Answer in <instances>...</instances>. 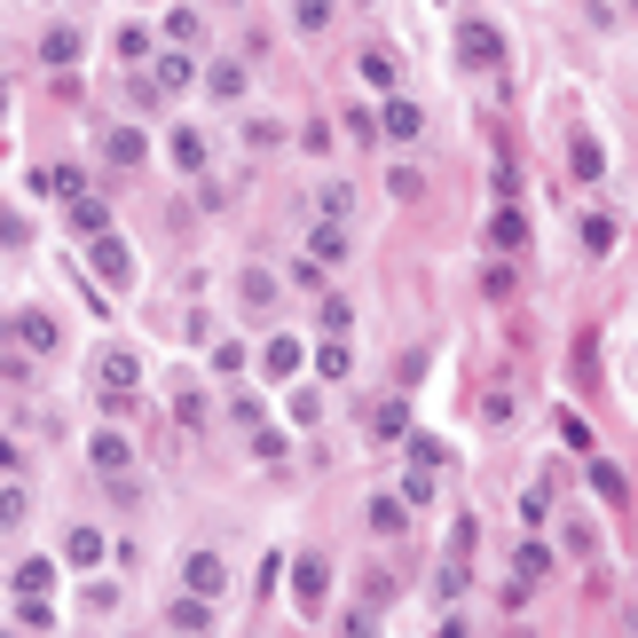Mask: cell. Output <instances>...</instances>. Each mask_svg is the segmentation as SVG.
Instances as JSON below:
<instances>
[{
  "instance_id": "cell-1",
  "label": "cell",
  "mask_w": 638,
  "mask_h": 638,
  "mask_svg": "<svg viewBox=\"0 0 638 638\" xmlns=\"http://www.w3.org/2000/svg\"><path fill=\"white\" fill-rule=\"evenodd\" d=\"M87 268H95V284L126 292V284H134V245H126V237H111V229H103V237H87Z\"/></svg>"
},
{
  "instance_id": "cell-2",
  "label": "cell",
  "mask_w": 638,
  "mask_h": 638,
  "mask_svg": "<svg viewBox=\"0 0 638 638\" xmlns=\"http://www.w3.org/2000/svg\"><path fill=\"white\" fill-rule=\"evenodd\" d=\"M95 387H103V402H134V387H143V355L103 347L95 355Z\"/></svg>"
},
{
  "instance_id": "cell-3",
  "label": "cell",
  "mask_w": 638,
  "mask_h": 638,
  "mask_svg": "<svg viewBox=\"0 0 638 638\" xmlns=\"http://www.w3.org/2000/svg\"><path fill=\"white\" fill-rule=\"evenodd\" d=\"M457 63H474V72H496V63H505V32L481 24V16H465V24H457Z\"/></svg>"
},
{
  "instance_id": "cell-4",
  "label": "cell",
  "mask_w": 638,
  "mask_h": 638,
  "mask_svg": "<svg viewBox=\"0 0 638 638\" xmlns=\"http://www.w3.org/2000/svg\"><path fill=\"white\" fill-rule=\"evenodd\" d=\"M323 591H331V560H323V552H299V560H292V599L316 615V608H323Z\"/></svg>"
},
{
  "instance_id": "cell-5",
  "label": "cell",
  "mask_w": 638,
  "mask_h": 638,
  "mask_svg": "<svg viewBox=\"0 0 638 638\" xmlns=\"http://www.w3.org/2000/svg\"><path fill=\"white\" fill-rule=\"evenodd\" d=\"M379 134H387V143H418V134H426V111L410 103V95H387V103H379Z\"/></svg>"
},
{
  "instance_id": "cell-6",
  "label": "cell",
  "mask_w": 638,
  "mask_h": 638,
  "mask_svg": "<svg viewBox=\"0 0 638 638\" xmlns=\"http://www.w3.org/2000/svg\"><path fill=\"white\" fill-rule=\"evenodd\" d=\"M9 340H24L32 355H56V347H63V323L40 316V308H24V316H9Z\"/></svg>"
},
{
  "instance_id": "cell-7",
  "label": "cell",
  "mask_w": 638,
  "mask_h": 638,
  "mask_svg": "<svg viewBox=\"0 0 638 638\" xmlns=\"http://www.w3.org/2000/svg\"><path fill=\"white\" fill-rule=\"evenodd\" d=\"M79 56H87V32H79V24H48V32H40V63H56V72H72Z\"/></svg>"
},
{
  "instance_id": "cell-8",
  "label": "cell",
  "mask_w": 638,
  "mask_h": 638,
  "mask_svg": "<svg viewBox=\"0 0 638 638\" xmlns=\"http://www.w3.org/2000/svg\"><path fill=\"white\" fill-rule=\"evenodd\" d=\"M489 245H496V253H520V245H528V213L513 206V197H496V213H489Z\"/></svg>"
},
{
  "instance_id": "cell-9",
  "label": "cell",
  "mask_w": 638,
  "mask_h": 638,
  "mask_svg": "<svg viewBox=\"0 0 638 638\" xmlns=\"http://www.w3.org/2000/svg\"><path fill=\"white\" fill-rule=\"evenodd\" d=\"M299 363H308V347H299L292 331H277V340L260 347V371H268V379H299Z\"/></svg>"
},
{
  "instance_id": "cell-10",
  "label": "cell",
  "mask_w": 638,
  "mask_h": 638,
  "mask_svg": "<svg viewBox=\"0 0 638 638\" xmlns=\"http://www.w3.org/2000/svg\"><path fill=\"white\" fill-rule=\"evenodd\" d=\"M87 457H95V474H126V465H134V442H126L119 426H103V433L87 442Z\"/></svg>"
},
{
  "instance_id": "cell-11",
  "label": "cell",
  "mask_w": 638,
  "mask_h": 638,
  "mask_svg": "<svg viewBox=\"0 0 638 638\" xmlns=\"http://www.w3.org/2000/svg\"><path fill=\"white\" fill-rule=\"evenodd\" d=\"M355 72H363V87H371V95H394V87H402V63H394L387 48H363Z\"/></svg>"
},
{
  "instance_id": "cell-12",
  "label": "cell",
  "mask_w": 638,
  "mask_h": 638,
  "mask_svg": "<svg viewBox=\"0 0 638 638\" xmlns=\"http://www.w3.org/2000/svg\"><path fill=\"white\" fill-rule=\"evenodd\" d=\"M165 630H213V599L206 591H182L174 608H165Z\"/></svg>"
},
{
  "instance_id": "cell-13",
  "label": "cell",
  "mask_w": 638,
  "mask_h": 638,
  "mask_svg": "<svg viewBox=\"0 0 638 638\" xmlns=\"http://www.w3.org/2000/svg\"><path fill=\"white\" fill-rule=\"evenodd\" d=\"M182 584H189V591H206V599H213V591L229 584V567H221V552H189V560H182Z\"/></svg>"
},
{
  "instance_id": "cell-14",
  "label": "cell",
  "mask_w": 638,
  "mask_h": 638,
  "mask_svg": "<svg viewBox=\"0 0 638 638\" xmlns=\"http://www.w3.org/2000/svg\"><path fill=\"white\" fill-rule=\"evenodd\" d=\"M567 174H576V182H599V174H608V150H599L591 134H576V143H567Z\"/></svg>"
},
{
  "instance_id": "cell-15",
  "label": "cell",
  "mask_w": 638,
  "mask_h": 638,
  "mask_svg": "<svg viewBox=\"0 0 638 638\" xmlns=\"http://www.w3.org/2000/svg\"><path fill=\"white\" fill-rule=\"evenodd\" d=\"M103 229H111V206H103V197H72V237H103Z\"/></svg>"
},
{
  "instance_id": "cell-16",
  "label": "cell",
  "mask_w": 638,
  "mask_h": 638,
  "mask_svg": "<svg viewBox=\"0 0 638 638\" xmlns=\"http://www.w3.org/2000/svg\"><path fill=\"white\" fill-rule=\"evenodd\" d=\"M410 433V402H371V442H402Z\"/></svg>"
},
{
  "instance_id": "cell-17",
  "label": "cell",
  "mask_w": 638,
  "mask_h": 638,
  "mask_svg": "<svg viewBox=\"0 0 638 638\" xmlns=\"http://www.w3.org/2000/svg\"><path fill=\"white\" fill-rule=\"evenodd\" d=\"M150 79H158V95H182V87L197 79V63L174 48V56H158V63H150Z\"/></svg>"
},
{
  "instance_id": "cell-18",
  "label": "cell",
  "mask_w": 638,
  "mask_h": 638,
  "mask_svg": "<svg viewBox=\"0 0 638 638\" xmlns=\"http://www.w3.org/2000/svg\"><path fill=\"white\" fill-rule=\"evenodd\" d=\"M103 158H111V165H143V158H150V143H143L134 126H111V134H103Z\"/></svg>"
},
{
  "instance_id": "cell-19",
  "label": "cell",
  "mask_w": 638,
  "mask_h": 638,
  "mask_svg": "<svg viewBox=\"0 0 638 638\" xmlns=\"http://www.w3.org/2000/svg\"><path fill=\"white\" fill-rule=\"evenodd\" d=\"M165 150H174L182 174H206V134H197V126H174V143H165Z\"/></svg>"
},
{
  "instance_id": "cell-20",
  "label": "cell",
  "mask_w": 638,
  "mask_h": 638,
  "mask_svg": "<svg viewBox=\"0 0 638 638\" xmlns=\"http://www.w3.org/2000/svg\"><path fill=\"white\" fill-rule=\"evenodd\" d=\"M103 552H111V544H103V528H72V536H63V560H72V567H95Z\"/></svg>"
},
{
  "instance_id": "cell-21",
  "label": "cell",
  "mask_w": 638,
  "mask_h": 638,
  "mask_svg": "<svg viewBox=\"0 0 638 638\" xmlns=\"http://www.w3.org/2000/svg\"><path fill=\"white\" fill-rule=\"evenodd\" d=\"M591 489L608 496V505H623V496H630V474H623L615 457H591Z\"/></svg>"
},
{
  "instance_id": "cell-22",
  "label": "cell",
  "mask_w": 638,
  "mask_h": 638,
  "mask_svg": "<svg viewBox=\"0 0 638 638\" xmlns=\"http://www.w3.org/2000/svg\"><path fill=\"white\" fill-rule=\"evenodd\" d=\"M308 260H316V268H331V260H347V229H340V221H323L316 237H308Z\"/></svg>"
},
{
  "instance_id": "cell-23",
  "label": "cell",
  "mask_w": 638,
  "mask_h": 638,
  "mask_svg": "<svg viewBox=\"0 0 638 638\" xmlns=\"http://www.w3.org/2000/svg\"><path fill=\"white\" fill-rule=\"evenodd\" d=\"M410 528V505L402 496H371V536H402Z\"/></svg>"
},
{
  "instance_id": "cell-24",
  "label": "cell",
  "mask_w": 638,
  "mask_h": 638,
  "mask_svg": "<svg viewBox=\"0 0 638 638\" xmlns=\"http://www.w3.org/2000/svg\"><path fill=\"white\" fill-rule=\"evenodd\" d=\"M347 371H355L347 340H331V331H323V347H316V379H347Z\"/></svg>"
},
{
  "instance_id": "cell-25",
  "label": "cell",
  "mask_w": 638,
  "mask_h": 638,
  "mask_svg": "<svg viewBox=\"0 0 638 638\" xmlns=\"http://www.w3.org/2000/svg\"><path fill=\"white\" fill-rule=\"evenodd\" d=\"M206 87L221 95V103H237V95H245V63H213V72H206Z\"/></svg>"
},
{
  "instance_id": "cell-26",
  "label": "cell",
  "mask_w": 638,
  "mask_h": 638,
  "mask_svg": "<svg viewBox=\"0 0 638 638\" xmlns=\"http://www.w3.org/2000/svg\"><path fill=\"white\" fill-rule=\"evenodd\" d=\"M402 505H433V465H410V474H402Z\"/></svg>"
},
{
  "instance_id": "cell-27",
  "label": "cell",
  "mask_w": 638,
  "mask_h": 638,
  "mask_svg": "<svg viewBox=\"0 0 638 638\" xmlns=\"http://www.w3.org/2000/svg\"><path fill=\"white\" fill-rule=\"evenodd\" d=\"M513 567H520V584H544V576H552V552H544V544H520Z\"/></svg>"
},
{
  "instance_id": "cell-28",
  "label": "cell",
  "mask_w": 638,
  "mask_h": 638,
  "mask_svg": "<svg viewBox=\"0 0 638 638\" xmlns=\"http://www.w3.org/2000/svg\"><path fill=\"white\" fill-rule=\"evenodd\" d=\"M24 591H56V560H24V567H16V599H24Z\"/></svg>"
},
{
  "instance_id": "cell-29",
  "label": "cell",
  "mask_w": 638,
  "mask_h": 638,
  "mask_svg": "<svg viewBox=\"0 0 638 638\" xmlns=\"http://www.w3.org/2000/svg\"><path fill=\"white\" fill-rule=\"evenodd\" d=\"M16 623H24V630H56V608H48V591H24Z\"/></svg>"
},
{
  "instance_id": "cell-30",
  "label": "cell",
  "mask_w": 638,
  "mask_h": 638,
  "mask_svg": "<svg viewBox=\"0 0 638 638\" xmlns=\"http://www.w3.org/2000/svg\"><path fill=\"white\" fill-rule=\"evenodd\" d=\"M402 442H410V465H450L442 433H402Z\"/></svg>"
},
{
  "instance_id": "cell-31",
  "label": "cell",
  "mask_w": 638,
  "mask_h": 638,
  "mask_svg": "<svg viewBox=\"0 0 638 638\" xmlns=\"http://www.w3.org/2000/svg\"><path fill=\"white\" fill-rule=\"evenodd\" d=\"M24 513H32V496L16 481H0V528H24Z\"/></svg>"
},
{
  "instance_id": "cell-32",
  "label": "cell",
  "mask_w": 638,
  "mask_h": 638,
  "mask_svg": "<svg viewBox=\"0 0 638 638\" xmlns=\"http://www.w3.org/2000/svg\"><path fill=\"white\" fill-rule=\"evenodd\" d=\"M111 48H119V63H143V56H150V32H143V24H119Z\"/></svg>"
},
{
  "instance_id": "cell-33",
  "label": "cell",
  "mask_w": 638,
  "mask_h": 638,
  "mask_svg": "<svg viewBox=\"0 0 638 638\" xmlns=\"http://www.w3.org/2000/svg\"><path fill=\"white\" fill-rule=\"evenodd\" d=\"M584 253H615V221L608 213H584Z\"/></svg>"
},
{
  "instance_id": "cell-34",
  "label": "cell",
  "mask_w": 638,
  "mask_h": 638,
  "mask_svg": "<svg viewBox=\"0 0 638 638\" xmlns=\"http://www.w3.org/2000/svg\"><path fill=\"white\" fill-rule=\"evenodd\" d=\"M347 323H355V308H347L340 292H323V331H331V340H347Z\"/></svg>"
},
{
  "instance_id": "cell-35",
  "label": "cell",
  "mask_w": 638,
  "mask_h": 638,
  "mask_svg": "<svg viewBox=\"0 0 638 638\" xmlns=\"http://www.w3.org/2000/svg\"><path fill=\"white\" fill-rule=\"evenodd\" d=\"M316 206H323V221H347V206H355V189H347V182H323V197H316Z\"/></svg>"
},
{
  "instance_id": "cell-36",
  "label": "cell",
  "mask_w": 638,
  "mask_h": 638,
  "mask_svg": "<svg viewBox=\"0 0 638 638\" xmlns=\"http://www.w3.org/2000/svg\"><path fill=\"white\" fill-rule=\"evenodd\" d=\"M292 24L299 32H323L331 24V0H292Z\"/></svg>"
},
{
  "instance_id": "cell-37",
  "label": "cell",
  "mask_w": 638,
  "mask_h": 638,
  "mask_svg": "<svg viewBox=\"0 0 638 638\" xmlns=\"http://www.w3.org/2000/svg\"><path fill=\"white\" fill-rule=\"evenodd\" d=\"M197 32H206V24H197V9H174V16H165V40H182V48H197Z\"/></svg>"
},
{
  "instance_id": "cell-38",
  "label": "cell",
  "mask_w": 638,
  "mask_h": 638,
  "mask_svg": "<svg viewBox=\"0 0 638 638\" xmlns=\"http://www.w3.org/2000/svg\"><path fill=\"white\" fill-rule=\"evenodd\" d=\"M316 418H323V394L299 387V394H292V426H316Z\"/></svg>"
},
{
  "instance_id": "cell-39",
  "label": "cell",
  "mask_w": 638,
  "mask_h": 638,
  "mask_svg": "<svg viewBox=\"0 0 638 638\" xmlns=\"http://www.w3.org/2000/svg\"><path fill=\"white\" fill-rule=\"evenodd\" d=\"M0 245L24 253V245H32V221H24V213H0Z\"/></svg>"
},
{
  "instance_id": "cell-40",
  "label": "cell",
  "mask_w": 638,
  "mask_h": 638,
  "mask_svg": "<svg viewBox=\"0 0 638 638\" xmlns=\"http://www.w3.org/2000/svg\"><path fill=\"white\" fill-rule=\"evenodd\" d=\"M277 299V277H260V268H245V308H268Z\"/></svg>"
},
{
  "instance_id": "cell-41",
  "label": "cell",
  "mask_w": 638,
  "mask_h": 638,
  "mask_svg": "<svg viewBox=\"0 0 638 638\" xmlns=\"http://www.w3.org/2000/svg\"><path fill=\"white\" fill-rule=\"evenodd\" d=\"M387 189H394V197H426V174H418V165H394Z\"/></svg>"
},
{
  "instance_id": "cell-42",
  "label": "cell",
  "mask_w": 638,
  "mask_h": 638,
  "mask_svg": "<svg viewBox=\"0 0 638 638\" xmlns=\"http://www.w3.org/2000/svg\"><path fill=\"white\" fill-rule=\"evenodd\" d=\"M560 442H567V450H591V426H584L576 410H560Z\"/></svg>"
},
{
  "instance_id": "cell-43",
  "label": "cell",
  "mask_w": 638,
  "mask_h": 638,
  "mask_svg": "<svg viewBox=\"0 0 638 638\" xmlns=\"http://www.w3.org/2000/svg\"><path fill=\"white\" fill-rule=\"evenodd\" d=\"M245 143L268 150V143H284V126H277V119H253V126H245Z\"/></svg>"
},
{
  "instance_id": "cell-44",
  "label": "cell",
  "mask_w": 638,
  "mask_h": 638,
  "mask_svg": "<svg viewBox=\"0 0 638 638\" xmlns=\"http://www.w3.org/2000/svg\"><path fill=\"white\" fill-rule=\"evenodd\" d=\"M174 418H182V426H206V394H189V387H182V402H174Z\"/></svg>"
},
{
  "instance_id": "cell-45",
  "label": "cell",
  "mask_w": 638,
  "mask_h": 638,
  "mask_svg": "<svg viewBox=\"0 0 638 638\" xmlns=\"http://www.w3.org/2000/svg\"><path fill=\"white\" fill-rule=\"evenodd\" d=\"M253 457H284V433L277 426H253Z\"/></svg>"
},
{
  "instance_id": "cell-46",
  "label": "cell",
  "mask_w": 638,
  "mask_h": 638,
  "mask_svg": "<svg viewBox=\"0 0 638 638\" xmlns=\"http://www.w3.org/2000/svg\"><path fill=\"white\" fill-rule=\"evenodd\" d=\"M340 630H347V638H371V630H379V615H371V608H355V615H340Z\"/></svg>"
},
{
  "instance_id": "cell-47",
  "label": "cell",
  "mask_w": 638,
  "mask_h": 638,
  "mask_svg": "<svg viewBox=\"0 0 638 638\" xmlns=\"http://www.w3.org/2000/svg\"><path fill=\"white\" fill-rule=\"evenodd\" d=\"M0 474H16V442H9V433H0Z\"/></svg>"
},
{
  "instance_id": "cell-48",
  "label": "cell",
  "mask_w": 638,
  "mask_h": 638,
  "mask_svg": "<svg viewBox=\"0 0 638 638\" xmlns=\"http://www.w3.org/2000/svg\"><path fill=\"white\" fill-rule=\"evenodd\" d=\"M630 16H638V0H630Z\"/></svg>"
}]
</instances>
